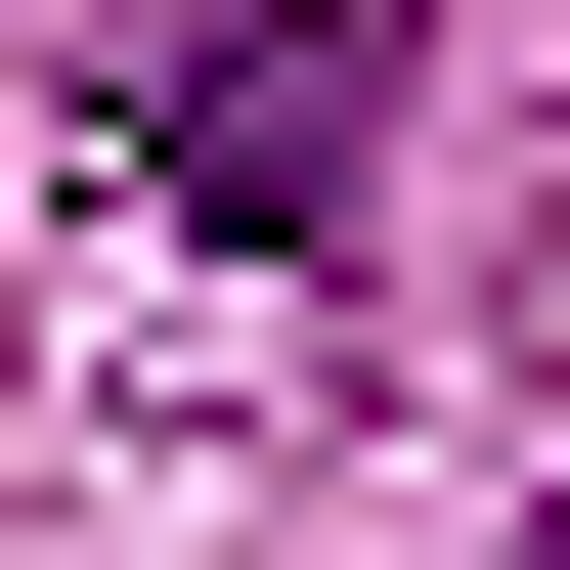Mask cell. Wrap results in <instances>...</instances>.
I'll use <instances>...</instances> for the list:
<instances>
[{"label": "cell", "mask_w": 570, "mask_h": 570, "mask_svg": "<svg viewBox=\"0 0 570 570\" xmlns=\"http://www.w3.org/2000/svg\"><path fill=\"white\" fill-rule=\"evenodd\" d=\"M395 45H439V0H176L88 176H132L176 264H352V176H395Z\"/></svg>", "instance_id": "1"}]
</instances>
